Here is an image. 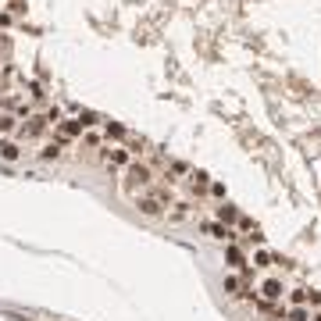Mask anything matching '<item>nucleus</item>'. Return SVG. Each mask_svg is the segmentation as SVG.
Here are the masks:
<instances>
[{"label": "nucleus", "instance_id": "f257e3e1", "mask_svg": "<svg viewBox=\"0 0 321 321\" xmlns=\"http://www.w3.org/2000/svg\"><path fill=\"white\" fill-rule=\"evenodd\" d=\"M146 182H150V168L132 165V168H129V189H132V186H146Z\"/></svg>", "mask_w": 321, "mask_h": 321}, {"label": "nucleus", "instance_id": "f03ea898", "mask_svg": "<svg viewBox=\"0 0 321 321\" xmlns=\"http://www.w3.org/2000/svg\"><path fill=\"white\" fill-rule=\"evenodd\" d=\"M261 293H264V300H278L282 296V282H278V278H268V282L261 286Z\"/></svg>", "mask_w": 321, "mask_h": 321}, {"label": "nucleus", "instance_id": "7ed1b4c3", "mask_svg": "<svg viewBox=\"0 0 321 321\" xmlns=\"http://www.w3.org/2000/svg\"><path fill=\"white\" fill-rule=\"evenodd\" d=\"M218 221H221V225H232V221H239V211H235L232 204H221V207H218Z\"/></svg>", "mask_w": 321, "mask_h": 321}, {"label": "nucleus", "instance_id": "20e7f679", "mask_svg": "<svg viewBox=\"0 0 321 321\" xmlns=\"http://www.w3.org/2000/svg\"><path fill=\"white\" fill-rule=\"evenodd\" d=\"M225 289H228V296H250V293L243 289V282H239L235 275H228V278H225Z\"/></svg>", "mask_w": 321, "mask_h": 321}, {"label": "nucleus", "instance_id": "39448f33", "mask_svg": "<svg viewBox=\"0 0 321 321\" xmlns=\"http://www.w3.org/2000/svg\"><path fill=\"white\" fill-rule=\"evenodd\" d=\"M139 211H143V214H150V218H157V214H160V200H153V196L139 200Z\"/></svg>", "mask_w": 321, "mask_h": 321}, {"label": "nucleus", "instance_id": "423d86ee", "mask_svg": "<svg viewBox=\"0 0 321 321\" xmlns=\"http://www.w3.org/2000/svg\"><path fill=\"white\" fill-rule=\"evenodd\" d=\"M189 182H193V189H196V193L211 189V182H207V172H193V175H189Z\"/></svg>", "mask_w": 321, "mask_h": 321}, {"label": "nucleus", "instance_id": "0eeeda50", "mask_svg": "<svg viewBox=\"0 0 321 321\" xmlns=\"http://www.w3.org/2000/svg\"><path fill=\"white\" fill-rule=\"evenodd\" d=\"M83 132V122H61V136L64 139H71V136H78Z\"/></svg>", "mask_w": 321, "mask_h": 321}, {"label": "nucleus", "instance_id": "6e6552de", "mask_svg": "<svg viewBox=\"0 0 321 321\" xmlns=\"http://www.w3.org/2000/svg\"><path fill=\"white\" fill-rule=\"evenodd\" d=\"M47 125V118H29V125H25V136H39Z\"/></svg>", "mask_w": 321, "mask_h": 321}, {"label": "nucleus", "instance_id": "1a4fd4ad", "mask_svg": "<svg viewBox=\"0 0 321 321\" xmlns=\"http://www.w3.org/2000/svg\"><path fill=\"white\" fill-rule=\"evenodd\" d=\"M0 157H4V160H18V146L4 139V143H0Z\"/></svg>", "mask_w": 321, "mask_h": 321}, {"label": "nucleus", "instance_id": "9d476101", "mask_svg": "<svg viewBox=\"0 0 321 321\" xmlns=\"http://www.w3.org/2000/svg\"><path fill=\"white\" fill-rule=\"evenodd\" d=\"M211 235H218V239H232V232H228V225H204Z\"/></svg>", "mask_w": 321, "mask_h": 321}, {"label": "nucleus", "instance_id": "9b49d317", "mask_svg": "<svg viewBox=\"0 0 321 321\" xmlns=\"http://www.w3.org/2000/svg\"><path fill=\"white\" fill-rule=\"evenodd\" d=\"M107 136H111V139H122V136H125V125H122V122H107Z\"/></svg>", "mask_w": 321, "mask_h": 321}, {"label": "nucleus", "instance_id": "f8f14e48", "mask_svg": "<svg viewBox=\"0 0 321 321\" xmlns=\"http://www.w3.org/2000/svg\"><path fill=\"white\" fill-rule=\"evenodd\" d=\"M225 254H228V264H235V268H247V264H243V254H239L235 247H228Z\"/></svg>", "mask_w": 321, "mask_h": 321}, {"label": "nucleus", "instance_id": "ddd939ff", "mask_svg": "<svg viewBox=\"0 0 321 321\" xmlns=\"http://www.w3.org/2000/svg\"><path fill=\"white\" fill-rule=\"evenodd\" d=\"M107 157H111V165H129V153L125 150H111Z\"/></svg>", "mask_w": 321, "mask_h": 321}, {"label": "nucleus", "instance_id": "4468645a", "mask_svg": "<svg viewBox=\"0 0 321 321\" xmlns=\"http://www.w3.org/2000/svg\"><path fill=\"white\" fill-rule=\"evenodd\" d=\"M78 122H83V129H90V125H97V114L93 111H83V114H78Z\"/></svg>", "mask_w": 321, "mask_h": 321}, {"label": "nucleus", "instance_id": "2eb2a0df", "mask_svg": "<svg viewBox=\"0 0 321 321\" xmlns=\"http://www.w3.org/2000/svg\"><path fill=\"white\" fill-rule=\"evenodd\" d=\"M289 321H310V314L303 307H296V310H289Z\"/></svg>", "mask_w": 321, "mask_h": 321}, {"label": "nucleus", "instance_id": "dca6fc26", "mask_svg": "<svg viewBox=\"0 0 321 321\" xmlns=\"http://www.w3.org/2000/svg\"><path fill=\"white\" fill-rule=\"evenodd\" d=\"M307 300H310V293H307V289H296V293H293V303H296V307H300V303H307Z\"/></svg>", "mask_w": 321, "mask_h": 321}, {"label": "nucleus", "instance_id": "f3484780", "mask_svg": "<svg viewBox=\"0 0 321 321\" xmlns=\"http://www.w3.org/2000/svg\"><path fill=\"white\" fill-rule=\"evenodd\" d=\"M15 129V118H0V132H11Z\"/></svg>", "mask_w": 321, "mask_h": 321}, {"label": "nucleus", "instance_id": "a211bd4d", "mask_svg": "<svg viewBox=\"0 0 321 321\" xmlns=\"http://www.w3.org/2000/svg\"><path fill=\"white\" fill-rule=\"evenodd\" d=\"M57 153H61V150H57V143H54V146H43V157H47V160H50V157H57Z\"/></svg>", "mask_w": 321, "mask_h": 321}, {"label": "nucleus", "instance_id": "6ab92c4d", "mask_svg": "<svg viewBox=\"0 0 321 321\" xmlns=\"http://www.w3.org/2000/svg\"><path fill=\"white\" fill-rule=\"evenodd\" d=\"M314 321H321V314H317V317H314Z\"/></svg>", "mask_w": 321, "mask_h": 321}]
</instances>
